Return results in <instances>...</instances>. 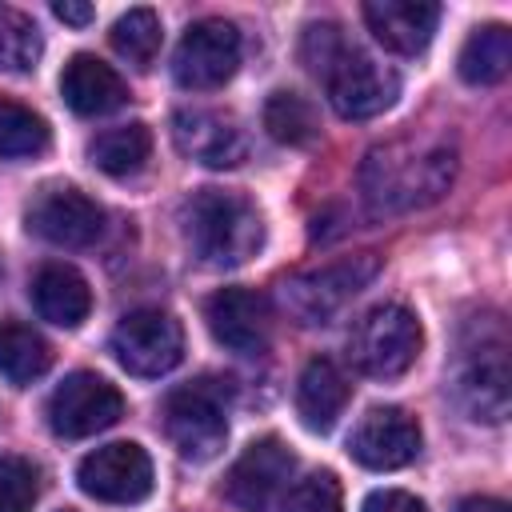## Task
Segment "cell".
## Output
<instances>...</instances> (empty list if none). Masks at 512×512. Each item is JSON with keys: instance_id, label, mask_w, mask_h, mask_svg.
Masks as SVG:
<instances>
[{"instance_id": "484cf974", "label": "cell", "mask_w": 512, "mask_h": 512, "mask_svg": "<svg viewBox=\"0 0 512 512\" xmlns=\"http://www.w3.org/2000/svg\"><path fill=\"white\" fill-rule=\"evenodd\" d=\"M112 48L128 60V64H136V68H152V60H156V52H160V40H164V32H160V16L152 12V8H132V12H124L116 24H112Z\"/></svg>"}, {"instance_id": "44dd1931", "label": "cell", "mask_w": 512, "mask_h": 512, "mask_svg": "<svg viewBox=\"0 0 512 512\" xmlns=\"http://www.w3.org/2000/svg\"><path fill=\"white\" fill-rule=\"evenodd\" d=\"M48 364H52V348L32 324H20V320L0 324V376L8 384H20V388L32 384L48 372Z\"/></svg>"}, {"instance_id": "8fae6325", "label": "cell", "mask_w": 512, "mask_h": 512, "mask_svg": "<svg viewBox=\"0 0 512 512\" xmlns=\"http://www.w3.org/2000/svg\"><path fill=\"white\" fill-rule=\"evenodd\" d=\"M236 64H240V32L228 20L208 16V20H196L180 36L176 56H172V76L180 88L208 92L232 80Z\"/></svg>"}, {"instance_id": "9a60e30c", "label": "cell", "mask_w": 512, "mask_h": 512, "mask_svg": "<svg viewBox=\"0 0 512 512\" xmlns=\"http://www.w3.org/2000/svg\"><path fill=\"white\" fill-rule=\"evenodd\" d=\"M348 452L356 464L376 468V472L404 468L420 452V424L404 408H392V404L368 408L348 436Z\"/></svg>"}, {"instance_id": "9c48e42d", "label": "cell", "mask_w": 512, "mask_h": 512, "mask_svg": "<svg viewBox=\"0 0 512 512\" xmlns=\"http://www.w3.org/2000/svg\"><path fill=\"white\" fill-rule=\"evenodd\" d=\"M124 416V396L96 372H72L48 396V428L64 440H84Z\"/></svg>"}, {"instance_id": "f546056e", "label": "cell", "mask_w": 512, "mask_h": 512, "mask_svg": "<svg viewBox=\"0 0 512 512\" xmlns=\"http://www.w3.org/2000/svg\"><path fill=\"white\" fill-rule=\"evenodd\" d=\"M360 512H428L424 500H416L412 492H400V488H380L364 500Z\"/></svg>"}, {"instance_id": "5b68a950", "label": "cell", "mask_w": 512, "mask_h": 512, "mask_svg": "<svg viewBox=\"0 0 512 512\" xmlns=\"http://www.w3.org/2000/svg\"><path fill=\"white\" fill-rule=\"evenodd\" d=\"M160 420H164V436L184 460L208 464L220 456L228 440V392L216 380L180 384L164 396Z\"/></svg>"}, {"instance_id": "cb8c5ba5", "label": "cell", "mask_w": 512, "mask_h": 512, "mask_svg": "<svg viewBox=\"0 0 512 512\" xmlns=\"http://www.w3.org/2000/svg\"><path fill=\"white\" fill-rule=\"evenodd\" d=\"M264 128H268L272 140L292 144V148H304L320 136L316 108L300 92H272L268 104H264Z\"/></svg>"}, {"instance_id": "7a4b0ae2", "label": "cell", "mask_w": 512, "mask_h": 512, "mask_svg": "<svg viewBox=\"0 0 512 512\" xmlns=\"http://www.w3.org/2000/svg\"><path fill=\"white\" fill-rule=\"evenodd\" d=\"M304 60L324 80V92L344 120H372L400 96V76L352 48L336 24H312L304 32Z\"/></svg>"}, {"instance_id": "2e32d148", "label": "cell", "mask_w": 512, "mask_h": 512, "mask_svg": "<svg viewBox=\"0 0 512 512\" xmlns=\"http://www.w3.org/2000/svg\"><path fill=\"white\" fill-rule=\"evenodd\" d=\"M172 140L188 160L204 168H236L248 156V140L240 124L208 108H180L172 116Z\"/></svg>"}, {"instance_id": "d6a6232c", "label": "cell", "mask_w": 512, "mask_h": 512, "mask_svg": "<svg viewBox=\"0 0 512 512\" xmlns=\"http://www.w3.org/2000/svg\"><path fill=\"white\" fill-rule=\"evenodd\" d=\"M0 276H4V260H0Z\"/></svg>"}, {"instance_id": "e0dca14e", "label": "cell", "mask_w": 512, "mask_h": 512, "mask_svg": "<svg viewBox=\"0 0 512 512\" xmlns=\"http://www.w3.org/2000/svg\"><path fill=\"white\" fill-rule=\"evenodd\" d=\"M364 20H368V32L384 48H392L400 56H416L428 48V40L436 32L440 4H432V0H368Z\"/></svg>"}, {"instance_id": "4fadbf2b", "label": "cell", "mask_w": 512, "mask_h": 512, "mask_svg": "<svg viewBox=\"0 0 512 512\" xmlns=\"http://www.w3.org/2000/svg\"><path fill=\"white\" fill-rule=\"evenodd\" d=\"M292 472H296V456L288 452V444L280 436L252 440L240 452V460L232 464V472L224 480V496L240 512H264L288 488Z\"/></svg>"}, {"instance_id": "ac0fdd59", "label": "cell", "mask_w": 512, "mask_h": 512, "mask_svg": "<svg viewBox=\"0 0 512 512\" xmlns=\"http://www.w3.org/2000/svg\"><path fill=\"white\" fill-rule=\"evenodd\" d=\"M60 96L76 116H104V112H116L128 100V84L120 80V72L112 64H104L88 52H76L64 64Z\"/></svg>"}, {"instance_id": "52a82bcc", "label": "cell", "mask_w": 512, "mask_h": 512, "mask_svg": "<svg viewBox=\"0 0 512 512\" xmlns=\"http://www.w3.org/2000/svg\"><path fill=\"white\" fill-rule=\"evenodd\" d=\"M376 268H380L376 252H356V256L332 260L324 268L288 276L280 284V300H284V308L300 324H328L360 288H368V280L376 276Z\"/></svg>"}, {"instance_id": "f1b7e54d", "label": "cell", "mask_w": 512, "mask_h": 512, "mask_svg": "<svg viewBox=\"0 0 512 512\" xmlns=\"http://www.w3.org/2000/svg\"><path fill=\"white\" fill-rule=\"evenodd\" d=\"M40 476L24 456H0V512H32Z\"/></svg>"}, {"instance_id": "6da1fadb", "label": "cell", "mask_w": 512, "mask_h": 512, "mask_svg": "<svg viewBox=\"0 0 512 512\" xmlns=\"http://www.w3.org/2000/svg\"><path fill=\"white\" fill-rule=\"evenodd\" d=\"M456 176V148L444 136H400L376 144L360 164V196L376 216L436 204Z\"/></svg>"}, {"instance_id": "d4e9b609", "label": "cell", "mask_w": 512, "mask_h": 512, "mask_svg": "<svg viewBox=\"0 0 512 512\" xmlns=\"http://www.w3.org/2000/svg\"><path fill=\"white\" fill-rule=\"evenodd\" d=\"M48 148V124L32 108L0 96V160L40 156Z\"/></svg>"}, {"instance_id": "4316f807", "label": "cell", "mask_w": 512, "mask_h": 512, "mask_svg": "<svg viewBox=\"0 0 512 512\" xmlns=\"http://www.w3.org/2000/svg\"><path fill=\"white\" fill-rule=\"evenodd\" d=\"M40 28L20 8L0 4V72H32L40 60Z\"/></svg>"}, {"instance_id": "1f68e13d", "label": "cell", "mask_w": 512, "mask_h": 512, "mask_svg": "<svg viewBox=\"0 0 512 512\" xmlns=\"http://www.w3.org/2000/svg\"><path fill=\"white\" fill-rule=\"evenodd\" d=\"M456 512H508V504L496 496H468L456 504Z\"/></svg>"}, {"instance_id": "277c9868", "label": "cell", "mask_w": 512, "mask_h": 512, "mask_svg": "<svg viewBox=\"0 0 512 512\" xmlns=\"http://www.w3.org/2000/svg\"><path fill=\"white\" fill-rule=\"evenodd\" d=\"M452 392L472 420L500 424L508 416V336L500 316H484L472 336H464Z\"/></svg>"}, {"instance_id": "5bb4252c", "label": "cell", "mask_w": 512, "mask_h": 512, "mask_svg": "<svg viewBox=\"0 0 512 512\" xmlns=\"http://www.w3.org/2000/svg\"><path fill=\"white\" fill-rule=\"evenodd\" d=\"M208 332L216 344L240 356H260L272 340V308L256 288H220L204 304Z\"/></svg>"}, {"instance_id": "4dcf8cb0", "label": "cell", "mask_w": 512, "mask_h": 512, "mask_svg": "<svg viewBox=\"0 0 512 512\" xmlns=\"http://www.w3.org/2000/svg\"><path fill=\"white\" fill-rule=\"evenodd\" d=\"M52 12L64 20V24H88L96 12H92V4H76V0H56L52 4Z\"/></svg>"}, {"instance_id": "ba28073f", "label": "cell", "mask_w": 512, "mask_h": 512, "mask_svg": "<svg viewBox=\"0 0 512 512\" xmlns=\"http://www.w3.org/2000/svg\"><path fill=\"white\" fill-rule=\"evenodd\" d=\"M112 356L132 376H164L184 360V328L160 308H136L112 328Z\"/></svg>"}, {"instance_id": "3957f363", "label": "cell", "mask_w": 512, "mask_h": 512, "mask_svg": "<svg viewBox=\"0 0 512 512\" xmlns=\"http://www.w3.org/2000/svg\"><path fill=\"white\" fill-rule=\"evenodd\" d=\"M184 240L208 268H236L264 244V220L256 204L228 188H200L184 204Z\"/></svg>"}, {"instance_id": "7402d4cb", "label": "cell", "mask_w": 512, "mask_h": 512, "mask_svg": "<svg viewBox=\"0 0 512 512\" xmlns=\"http://www.w3.org/2000/svg\"><path fill=\"white\" fill-rule=\"evenodd\" d=\"M152 152V132L144 124H116L88 140V160L108 176H132Z\"/></svg>"}, {"instance_id": "603a6c76", "label": "cell", "mask_w": 512, "mask_h": 512, "mask_svg": "<svg viewBox=\"0 0 512 512\" xmlns=\"http://www.w3.org/2000/svg\"><path fill=\"white\" fill-rule=\"evenodd\" d=\"M460 76L468 84H500L512 68V36L504 24L476 28L460 48Z\"/></svg>"}, {"instance_id": "83f0119b", "label": "cell", "mask_w": 512, "mask_h": 512, "mask_svg": "<svg viewBox=\"0 0 512 512\" xmlns=\"http://www.w3.org/2000/svg\"><path fill=\"white\" fill-rule=\"evenodd\" d=\"M280 512H344L340 500V480L332 472H312L296 480L280 504Z\"/></svg>"}, {"instance_id": "d6986e66", "label": "cell", "mask_w": 512, "mask_h": 512, "mask_svg": "<svg viewBox=\"0 0 512 512\" xmlns=\"http://www.w3.org/2000/svg\"><path fill=\"white\" fill-rule=\"evenodd\" d=\"M348 392L352 388H348L344 372L332 360H324V356L308 360L300 380H296V416H300V424L308 432H332L344 404H348Z\"/></svg>"}, {"instance_id": "8992f818", "label": "cell", "mask_w": 512, "mask_h": 512, "mask_svg": "<svg viewBox=\"0 0 512 512\" xmlns=\"http://www.w3.org/2000/svg\"><path fill=\"white\" fill-rule=\"evenodd\" d=\"M420 344V320L404 304H376L352 324L348 360L372 380H396L416 364Z\"/></svg>"}, {"instance_id": "7c38bea8", "label": "cell", "mask_w": 512, "mask_h": 512, "mask_svg": "<svg viewBox=\"0 0 512 512\" xmlns=\"http://www.w3.org/2000/svg\"><path fill=\"white\" fill-rule=\"evenodd\" d=\"M80 488L104 504H140L152 492V460L140 444L116 440L88 452L76 468Z\"/></svg>"}, {"instance_id": "30bf717a", "label": "cell", "mask_w": 512, "mask_h": 512, "mask_svg": "<svg viewBox=\"0 0 512 512\" xmlns=\"http://www.w3.org/2000/svg\"><path fill=\"white\" fill-rule=\"evenodd\" d=\"M24 224L56 248H88L104 232V208L72 184H44L24 212Z\"/></svg>"}, {"instance_id": "ffe728a7", "label": "cell", "mask_w": 512, "mask_h": 512, "mask_svg": "<svg viewBox=\"0 0 512 512\" xmlns=\"http://www.w3.org/2000/svg\"><path fill=\"white\" fill-rule=\"evenodd\" d=\"M32 304L40 312V320L56 324V328H76L88 312H92V292L88 280L72 268V264H44L32 276Z\"/></svg>"}]
</instances>
